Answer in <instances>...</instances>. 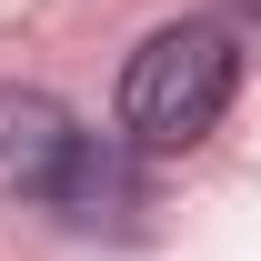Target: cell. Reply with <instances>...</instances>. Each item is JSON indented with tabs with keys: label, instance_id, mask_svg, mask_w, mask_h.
<instances>
[{
	"label": "cell",
	"instance_id": "1",
	"mask_svg": "<svg viewBox=\"0 0 261 261\" xmlns=\"http://www.w3.org/2000/svg\"><path fill=\"white\" fill-rule=\"evenodd\" d=\"M231 91H241L231 31L221 20H171V31H151L130 50V70H121V130L141 151H191L201 130L231 111Z\"/></svg>",
	"mask_w": 261,
	"mask_h": 261
},
{
	"label": "cell",
	"instance_id": "2",
	"mask_svg": "<svg viewBox=\"0 0 261 261\" xmlns=\"http://www.w3.org/2000/svg\"><path fill=\"white\" fill-rule=\"evenodd\" d=\"M81 151H91V130L50 91H0V201H50L61 211Z\"/></svg>",
	"mask_w": 261,
	"mask_h": 261
},
{
	"label": "cell",
	"instance_id": "3",
	"mask_svg": "<svg viewBox=\"0 0 261 261\" xmlns=\"http://www.w3.org/2000/svg\"><path fill=\"white\" fill-rule=\"evenodd\" d=\"M61 221L70 231L130 221V151L121 141H91V151H81V171H70V191H61Z\"/></svg>",
	"mask_w": 261,
	"mask_h": 261
}]
</instances>
